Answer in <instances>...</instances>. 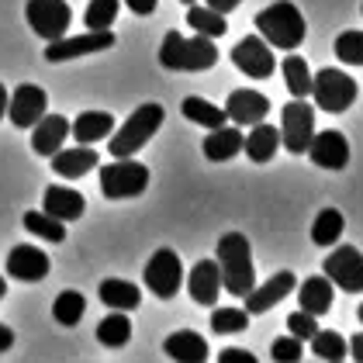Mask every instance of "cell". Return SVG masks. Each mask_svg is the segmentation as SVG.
<instances>
[{"label": "cell", "instance_id": "1", "mask_svg": "<svg viewBox=\"0 0 363 363\" xmlns=\"http://www.w3.org/2000/svg\"><path fill=\"white\" fill-rule=\"evenodd\" d=\"M218 277H222V287L232 294V298H246L252 287H256V274H252V250L250 239L242 232H225L218 239Z\"/></svg>", "mask_w": 363, "mask_h": 363}, {"label": "cell", "instance_id": "2", "mask_svg": "<svg viewBox=\"0 0 363 363\" xmlns=\"http://www.w3.org/2000/svg\"><path fill=\"white\" fill-rule=\"evenodd\" d=\"M160 62L167 69H177V73H204L218 62V45H215V38L197 35V31L194 38H187L180 31H169L163 38V45H160Z\"/></svg>", "mask_w": 363, "mask_h": 363}, {"label": "cell", "instance_id": "3", "mask_svg": "<svg viewBox=\"0 0 363 363\" xmlns=\"http://www.w3.org/2000/svg\"><path fill=\"white\" fill-rule=\"evenodd\" d=\"M256 28H259V38L274 49H298L305 42L308 25H305V14L291 4V0H277L270 4L267 11L256 14Z\"/></svg>", "mask_w": 363, "mask_h": 363}, {"label": "cell", "instance_id": "4", "mask_svg": "<svg viewBox=\"0 0 363 363\" xmlns=\"http://www.w3.org/2000/svg\"><path fill=\"white\" fill-rule=\"evenodd\" d=\"M163 104H156V101H149V104H142L132 111V118L114 132V139L108 142V149H111V160H125V156H135L145 142L152 139L156 132H160V125H163Z\"/></svg>", "mask_w": 363, "mask_h": 363}, {"label": "cell", "instance_id": "5", "mask_svg": "<svg viewBox=\"0 0 363 363\" xmlns=\"http://www.w3.org/2000/svg\"><path fill=\"white\" fill-rule=\"evenodd\" d=\"M311 97H315V104H318V111L325 114H342L353 108V101H357V80L350 77V73H342V69H318V73H311Z\"/></svg>", "mask_w": 363, "mask_h": 363}, {"label": "cell", "instance_id": "6", "mask_svg": "<svg viewBox=\"0 0 363 363\" xmlns=\"http://www.w3.org/2000/svg\"><path fill=\"white\" fill-rule=\"evenodd\" d=\"M149 187V167L135 163L132 156L125 160H111V167H101V191L111 201H125V197H139Z\"/></svg>", "mask_w": 363, "mask_h": 363}, {"label": "cell", "instance_id": "7", "mask_svg": "<svg viewBox=\"0 0 363 363\" xmlns=\"http://www.w3.org/2000/svg\"><path fill=\"white\" fill-rule=\"evenodd\" d=\"M145 287L156 294V298H163V301H173L177 294H180V287H184V263H180V256L173 250H156L149 256V263H145Z\"/></svg>", "mask_w": 363, "mask_h": 363}, {"label": "cell", "instance_id": "8", "mask_svg": "<svg viewBox=\"0 0 363 363\" xmlns=\"http://www.w3.org/2000/svg\"><path fill=\"white\" fill-rule=\"evenodd\" d=\"M311 135H315V111L308 108L305 97H294L291 104L280 108V142L287 152L301 156V152H308Z\"/></svg>", "mask_w": 363, "mask_h": 363}, {"label": "cell", "instance_id": "9", "mask_svg": "<svg viewBox=\"0 0 363 363\" xmlns=\"http://www.w3.org/2000/svg\"><path fill=\"white\" fill-rule=\"evenodd\" d=\"M25 18H28L31 31L45 42H56L66 35L69 21H73V11L66 0H28L25 7Z\"/></svg>", "mask_w": 363, "mask_h": 363}, {"label": "cell", "instance_id": "10", "mask_svg": "<svg viewBox=\"0 0 363 363\" xmlns=\"http://www.w3.org/2000/svg\"><path fill=\"white\" fill-rule=\"evenodd\" d=\"M322 274L333 280L335 287H342L346 294H360L363 291V252L357 246H339L322 259Z\"/></svg>", "mask_w": 363, "mask_h": 363}, {"label": "cell", "instance_id": "11", "mask_svg": "<svg viewBox=\"0 0 363 363\" xmlns=\"http://www.w3.org/2000/svg\"><path fill=\"white\" fill-rule=\"evenodd\" d=\"M114 45V31L111 28H101V31H90L86 28L84 35H62L56 42L45 45V59L49 62H66V59H77V56H90V52H104Z\"/></svg>", "mask_w": 363, "mask_h": 363}, {"label": "cell", "instance_id": "12", "mask_svg": "<svg viewBox=\"0 0 363 363\" xmlns=\"http://www.w3.org/2000/svg\"><path fill=\"white\" fill-rule=\"evenodd\" d=\"M232 62H235V69L246 73L250 80H267V77H274V69H277V59H274L270 45H267L259 35H246V38L232 49Z\"/></svg>", "mask_w": 363, "mask_h": 363}, {"label": "cell", "instance_id": "13", "mask_svg": "<svg viewBox=\"0 0 363 363\" xmlns=\"http://www.w3.org/2000/svg\"><path fill=\"white\" fill-rule=\"evenodd\" d=\"M45 111H49V97H45L42 86H35V84H21L7 97V118L18 128H31Z\"/></svg>", "mask_w": 363, "mask_h": 363}, {"label": "cell", "instance_id": "14", "mask_svg": "<svg viewBox=\"0 0 363 363\" xmlns=\"http://www.w3.org/2000/svg\"><path fill=\"white\" fill-rule=\"evenodd\" d=\"M228 121H235L239 128H252L256 121H263L270 114V97L259 90H232L225 101Z\"/></svg>", "mask_w": 363, "mask_h": 363}, {"label": "cell", "instance_id": "15", "mask_svg": "<svg viewBox=\"0 0 363 363\" xmlns=\"http://www.w3.org/2000/svg\"><path fill=\"white\" fill-rule=\"evenodd\" d=\"M308 156H311V163L322 169H342L350 163V142L342 132H318V135H311L308 142Z\"/></svg>", "mask_w": 363, "mask_h": 363}, {"label": "cell", "instance_id": "16", "mask_svg": "<svg viewBox=\"0 0 363 363\" xmlns=\"http://www.w3.org/2000/svg\"><path fill=\"white\" fill-rule=\"evenodd\" d=\"M294 287H298V277H294L291 270H280V274H274L263 287H252L250 294L242 298V301H246V311H250V315H263V311H270L274 305H280Z\"/></svg>", "mask_w": 363, "mask_h": 363}, {"label": "cell", "instance_id": "17", "mask_svg": "<svg viewBox=\"0 0 363 363\" xmlns=\"http://www.w3.org/2000/svg\"><path fill=\"white\" fill-rule=\"evenodd\" d=\"M49 256L35 246H14L7 252V277L25 280V284H38L49 277Z\"/></svg>", "mask_w": 363, "mask_h": 363}, {"label": "cell", "instance_id": "18", "mask_svg": "<svg viewBox=\"0 0 363 363\" xmlns=\"http://www.w3.org/2000/svg\"><path fill=\"white\" fill-rule=\"evenodd\" d=\"M69 139V121L62 114H42L31 125V149L38 156H52L62 149V142Z\"/></svg>", "mask_w": 363, "mask_h": 363}, {"label": "cell", "instance_id": "19", "mask_svg": "<svg viewBox=\"0 0 363 363\" xmlns=\"http://www.w3.org/2000/svg\"><path fill=\"white\" fill-rule=\"evenodd\" d=\"M187 291H191L194 305H218V294H222L218 263L215 259H197L194 270L187 274Z\"/></svg>", "mask_w": 363, "mask_h": 363}, {"label": "cell", "instance_id": "20", "mask_svg": "<svg viewBox=\"0 0 363 363\" xmlns=\"http://www.w3.org/2000/svg\"><path fill=\"white\" fill-rule=\"evenodd\" d=\"M49 160H52V169H56L59 177H66V180H80V177H86L90 169L101 163V156H97V149H94V145L59 149V152H52Z\"/></svg>", "mask_w": 363, "mask_h": 363}, {"label": "cell", "instance_id": "21", "mask_svg": "<svg viewBox=\"0 0 363 363\" xmlns=\"http://www.w3.org/2000/svg\"><path fill=\"white\" fill-rule=\"evenodd\" d=\"M86 211V201L80 191H73V187H45V215H52L59 222H77L80 215Z\"/></svg>", "mask_w": 363, "mask_h": 363}, {"label": "cell", "instance_id": "22", "mask_svg": "<svg viewBox=\"0 0 363 363\" xmlns=\"http://www.w3.org/2000/svg\"><path fill=\"white\" fill-rule=\"evenodd\" d=\"M242 132H239V125H218V128H208V139H204V156L211 160V163H225V160H232V156H239L242 152Z\"/></svg>", "mask_w": 363, "mask_h": 363}, {"label": "cell", "instance_id": "23", "mask_svg": "<svg viewBox=\"0 0 363 363\" xmlns=\"http://www.w3.org/2000/svg\"><path fill=\"white\" fill-rule=\"evenodd\" d=\"M163 350H167L169 360H180V363H204L211 357V350H208V339L204 335L191 333V329H180V333H173L163 342Z\"/></svg>", "mask_w": 363, "mask_h": 363}, {"label": "cell", "instance_id": "24", "mask_svg": "<svg viewBox=\"0 0 363 363\" xmlns=\"http://www.w3.org/2000/svg\"><path fill=\"white\" fill-rule=\"evenodd\" d=\"M114 132V118L108 111H84L77 121H69V135L80 145H94V142L108 139Z\"/></svg>", "mask_w": 363, "mask_h": 363}, {"label": "cell", "instance_id": "25", "mask_svg": "<svg viewBox=\"0 0 363 363\" xmlns=\"http://www.w3.org/2000/svg\"><path fill=\"white\" fill-rule=\"evenodd\" d=\"M277 145H280V128L263 125V121H256L252 132L242 139V149H246V156L252 163H270L277 156Z\"/></svg>", "mask_w": 363, "mask_h": 363}, {"label": "cell", "instance_id": "26", "mask_svg": "<svg viewBox=\"0 0 363 363\" xmlns=\"http://www.w3.org/2000/svg\"><path fill=\"white\" fill-rule=\"evenodd\" d=\"M298 301H301V311L308 315H325L333 308V280L329 277H308L301 287H298Z\"/></svg>", "mask_w": 363, "mask_h": 363}, {"label": "cell", "instance_id": "27", "mask_svg": "<svg viewBox=\"0 0 363 363\" xmlns=\"http://www.w3.org/2000/svg\"><path fill=\"white\" fill-rule=\"evenodd\" d=\"M101 301L108 308H118V311H132V308L142 305V291L132 284V280H118V277H108L101 284Z\"/></svg>", "mask_w": 363, "mask_h": 363}, {"label": "cell", "instance_id": "28", "mask_svg": "<svg viewBox=\"0 0 363 363\" xmlns=\"http://www.w3.org/2000/svg\"><path fill=\"white\" fill-rule=\"evenodd\" d=\"M97 339H101V346H108V350H121V346L132 339V318L114 308L111 315L97 325Z\"/></svg>", "mask_w": 363, "mask_h": 363}, {"label": "cell", "instance_id": "29", "mask_svg": "<svg viewBox=\"0 0 363 363\" xmlns=\"http://www.w3.org/2000/svg\"><path fill=\"white\" fill-rule=\"evenodd\" d=\"M342 215L335 211V208H325V211H318L315 215V222H311V242L315 246H335L339 242V235H342Z\"/></svg>", "mask_w": 363, "mask_h": 363}, {"label": "cell", "instance_id": "30", "mask_svg": "<svg viewBox=\"0 0 363 363\" xmlns=\"http://www.w3.org/2000/svg\"><path fill=\"white\" fill-rule=\"evenodd\" d=\"M84 311H86V298L80 291H62L56 301H52V318H56L59 325H66V329L80 325Z\"/></svg>", "mask_w": 363, "mask_h": 363}, {"label": "cell", "instance_id": "31", "mask_svg": "<svg viewBox=\"0 0 363 363\" xmlns=\"http://www.w3.org/2000/svg\"><path fill=\"white\" fill-rule=\"evenodd\" d=\"M187 25H191L197 35H208V38H222L225 31H228V25H225V14L211 11L208 4H204V7L191 4V11H187Z\"/></svg>", "mask_w": 363, "mask_h": 363}, {"label": "cell", "instance_id": "32", "mask_svg": "<svg viewBox=\"0 0 363 363\" xmlns=\"http://www.w3.org/2000/svg\"><path fill=\"white\" fill-rule=\"evenodd\" d=\"M184 118L201 125V128H218V125H225L228 114H225V108H215V104L204 101V97H187V101H184Z\"/></svg>", "mask_w": 363, "mask_h": 363}, {"label": "cell", "instance_id": "33", "mask_svg": "<svg viewBox=\"0 0 363 363\" xmlns=\"http://www.w3.org/2000/svg\"><path fill=\"white\" fill-rule=\"evenodd\" d=\"M280 73H284L287 90H291L294 97H308V94H311V69H308V62L301 56H287L280 62Z\"/></svg>", "mask_w": 363, "mask_h": 363}, {"label": "cell", "instance_id": "34", "mask_svg": "<svg viewBox=\"0 0 363 363\" xmlns=\"http://www.w3.org/2000/svg\"><path fill=\"white\" fill-rule=\"evenodd\" d=\"M311 342V353L318 360H342L350 350H346V339L335 333V329H315V335L308 339Z\"/></svg>", "mask_w": 363, "mask_h": 363}, {"label": "cell", "instance_id": "35", "mask_svg": "<svg viewBox=\"0 0 363 363\" xmlns=\"http://www.w3.org/2000/svg\"><path fill=\"white\" fill-rule=\"evenodd\" d=\"M25 228H28L31 235H38V239H45V242H62L66 239V225L52 218V215H45V211H28L25 218Z\"/></svg>", "mask_w": 363, "mask_h": 363}, {"label": "cell", "instance_id": "36", "mask_svg": "<svg viewBox=\"0 0 363 363\" xmlns=\"http://www.w3.org/2000/svg\"><path fill=\"white\" fill-rule=\"evenodd\" d=\"M246 325H250V311L246 308H215L211 311V333L235 335L246 333Z\"/></svg>", "mask_w": 363, "mask_h": 363}, {"label": "cell", "instance_id": "37", "mask_svg": "<svg viewBox=\"0 0 363 363\" xmlns=\"http://www.w3.org/2000/svg\"><path fill=\"white\" fill-rule=\"evenodd\" d=\"M118 7H121V0H90L84 11V25L90 31L111 28L114 18H118Z\"/></svg>", "mask_w": 363, "mask_h": 363}, {"label": "cell", "instance_id": "38", "mask_svg": "<svg viewBox=\"0 0 363 363\" xmlns=\"http://www.w3.org/2000/svg\"><path fill=\"white\" fill-rule=\"evenodd\" d=\"M335 56L346 66H363V31H342L335 38Z\"/></svg>", "mask_w": 363, "mask_h": 363}, {"label": "cell", "instance_id": "39", "mask_svg": "<svg viewBox=\"0 0 363 363\" xmlns=\"http://www.w3.org/2000/svg\"><path fill=\"white\" fill-rule=\"evenodd\" d=\"M301 353H305V342L298 335H280V339H274V346H270V357L277 363H298Z\"/></svg>", "mask_w": 363, "mask_h": 363}, {"label": "cell", "instance_id": "40", "mask_svg": "<svg viewBox=\"0 0 363 363\" xmlns=\"http://www.w3.org/2000/svg\"><path fill=\"white\" fill-rule=\"evenodd\" d=\"M315 329H318V322H315V315H308V311H294V315L287 318V333L298 335L301 342H308V339L315 335Z\"/></svg>", "mask_w": 363, "mask_h": 363}, {"label": "cell", "instance_id": "41", "mask_svg": "<svg viewBox=\"0 0 363 363\" xmlns=\"http://www.w3.org/2000/svg\"><path fill=\"white\" fill-rule=\"evenodd\" d=\"M218 360L222 363H256L250 350H239V346H225L222 353H218Z\"/></svg>", "mask_w": 363, "mask_h": 363}, {"label": "cell", "instance_id": "42", "mask_svg": "<svg viewBox=\"0 0 363 363\" xmlns=\"http://www.w3.org/2000/svg\"><path fill=\"white\" fill-rule=\"evenodd\" d=\"M125 4H128V11H132V14H142V18H149V14L156 11V4H160V0H125Z\"/></svg>", "mask_w": 363, "mask_h": 363}, {"label": "cell", "instance_id": "43", "mask_svg": "<svg viewBox=\"0 0 363 363\" xmlns=\"http://www.w3.org/2000/svg\"><path fill=\"white\" fill-rule=\"evenodd\" d=\"M239 4H242V0H208V7H211V11H218V14H225V18H228Z\"/></svg>", "mask_w": 363, "mask_h": 363}, {"label": "cell", "instance_id": "44", "mask_svg": "<svg viewBox=\"0 0 363 363\" xmlns=\"http://www.w3.org/2000/svg\"><path fill=\"white\" fill-rule=\"evenodd\" d=\"M346 350L353 353V360H360V363H363V333H357V335H353V339L346 342Z\"/></svg>", "mask_w": 363, "mask_h": 363}, {"label": "cell", "instance_id": "45", "mask_svg": "<svg viewBox=\"0 0 363 363\" xmlns=\"http://www.w3.org/2000/svg\"><path fill=\"white\" fill-rule=\"evenodd\" d=\"M11 346H14V333L7 325H0V353H7Z\"/></svg>", "mask_w": 363, "mask_h": 363}, {"label": "cell", "instance_id": "46", "mask_svg": "<svg viewBox=\"0 0 363 363\" xmlns=\"http://www.w3.org/2000/svg\"><path fill=\"white\" fill-rule=\"evenodd\" d=\"M7 97H11V94H7V90H4V84H0V118L7 114Z\"/></svg>", "mask_w": 363, "mask_h": 363}, {"label": "cell", "instance_id": "47", "mask_svg": "<svg viewBox=\"0 0 363 363\" xmlns=\"http://www.w3.org/2000/svg\"><path fill=\"white\" fill-rule=\"evenodd\" d=\"M4 294H7V280L0 277V298H4Z\"/></svg>", "mask_w": 363, "mask_h": 363}, {"label": "cell", "instance_id": "48", "mask_svg": "<svg viewBox=\"0 0 363 363\" xmlns=\"http://www.w3.org/2000/svg\"><path fill=\"white\" fill-rule=\"evenodd\" d=\"M357 318H360V325H363V305H360V308H357Z\"/></svg>", "mask_w": 363, "mask_h": 363}, {"label": "cell", "instance_id": "49", "mask_svg": "<svg viewBox=\"0 0 363 363\" xmlns=\"http://www.w3.org/2000/svg\"><path fill=\"white\" fill-rule=\"evenodd\" d=\"M184 4H197V0H184Z\"/></svg>", "mask_w": 363, "mask_h": 363}]
</instances>
